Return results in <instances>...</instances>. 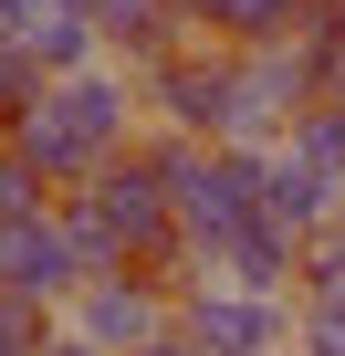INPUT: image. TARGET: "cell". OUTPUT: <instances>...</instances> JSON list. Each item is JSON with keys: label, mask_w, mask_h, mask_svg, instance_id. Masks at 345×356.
I'll use <instances>...</instances> for the list:
<instances>
[{"label": "cell", "mask_w": 345, "mask_h": 356, "mask_svg": "<svg viewBox=\"0 0 345 356\" xmlns=\"http://www.w3.org/2000/svg\"><path fill=\"white\" fill-rule=\"evenodd\" d=\"M84 11H94V22H105V11H115V0H84Z\"/></svg>", "instance_id": "obj_19"}, {"label": "cell", "mask_w": 345, "mask_h": 356, "mask_svg": "<svg viewBox=\"0 0 345 356\" xmlns=\"http://www.w3.org/2000/svg\"><path fill=\"white\" fill-rule=\"evenodd\" d=\"M136 356H199V335H189V325H157V335H146Z\"/></svg>", "instance_id": "obj_16"}, {"label": "cell", "mask_w": 345, "mask_h": 356, "mask_svg": "<svg viewBox=\"0 0 345 356\" xmlns=\"http://www.w3.org/2000/svg\"><path fill=\"white\" fill-rule=\"evenodd\" d=\"M283 147H303V157H314V168H335V178H345V105H303V115H293V136H283Z\"/></svg>", "instance_id": "obj_13"}, {"label": "cell", "mask_w": 345, "mask_h": 356, "mask_svg": "<svg viewBox=\"0 0 345 356\" xmlns=\"http://www.w3.org/2000/svg\"><path fill=\"white\" fill-rule=\"evenodd\" d=\"M136 136H146V95H136V74H126V63H94V74L42 84V95H32V115L11 126V147L53 178V189H84V178H94V168H115Z\"/></svg>", "instance_id": "obj_1"}, {"label": "cell", "mask_w": 345, "mask_h": 356, "mask_svg": "<svg viewBox=\"0 0 345 356\" xmlns=\"http://www.w3.org/2000/svg\"><path fill=\"white\" fill-rule=\"evenodd\" d=\"M11 42L32 53V74H42V84H63V74H94V63H105V32H94L84 0H22V32H11Z\"/></svg>", "instance_id": "obj_8"}, {"label": "cell", "mask_w": 345, "mask_h": 356, "mask_svg": "<svg viewBox=\"0 0 345 356\" xmlns=\"http://www.w3.org/2000/svg\"><path fill=\"white\" fill-rule=\"evenodd\" d=\"M136 95H146V126H157V136L230 147V115H241V53H220V42H178L167 63L136 74Z\"/></svg>", "instance_id": "obj_3"}, {"label": "cell", "mask_w": 345, "mask_h": 356, "mask_svg": "<svg viewBox=\"0 0 345 356\" xmlns=\"http://www.w3.org/2000/svg\"><path fill=\"white\" fill-rule=\"evenodd\" d=\"M42 356H105V346H84V335H74V325H63V335H53V346H42Z\"/></svg>", "instance_id": "obj_17"}, {"label": "cell", "mask_w": 345, "mask_h": 356, "mask_svg": "<svg viewBox=\"0 0 345 356\" xmlns=\"http://www.w3.org/2000/svg\"><path fill=\"white\" fill-rule=\"evenodd\" d=\"M11 32H22V0H0V42H11Z\"/></svg>", "instance_id": "obj_18"}, {"label": "cell", "mask_w": 345, "mask_h": 356, "mask_svg": "<svg viewBox=\"0 0 345 356\" xmlns=\"http://www.w3.org/2000/svg\"><path fill=\"white\" fill-rule=\"evenodd\" d=\"M63 335V314H42V304H22V293H0V356H42Z\"/></svg>", "instance_id": "obj_14"}, {"label": "cell", "mask_w": 345, "mask_h": 356, "mask_svg": "<svg viewBox=\"0 0 345 356\" xmlns=\"http://www.w3.org/2000/svg\"><path fill=\"white\" fill-rule=\"evenodd\" d=\"M84 346H105V356H136L157 325H178V293L167 283H146V273H105V283H84L74 293V314H63Z\"/></svg>", "instance_id": "obj_7"}, {"label": "cell", "mask_w": 345, "mask_h": 356, "mask_svg": "<svg viewBox=\"0 0 345 356\" xmlns=\"http://www.w3.org/2000/svg\"><path fill=\"white\" fill-rule=\"evenodd\" d=\"M293 304H335V314H345V220L303 241V293H293Z\"/></svg>", "instance_id": "obj_12"}, {"label": "cell", "mask_w": 345, "mask_h": 356, "mask_svg": "<svg viewBox=\"0 0 345 356\" xmlns=\"http://www.w3.org/2000/svg\"><path fill=\"white\" fill-rule=\"evenodd\" d=\"M293 356H345V314L335 304H303L293 314Z\"/></svg>", "instance_id": "obj_15"}, {"label": "cell", "mask_w": 345, "mask_h": 356, "mask_svg": "<svg viewBox=\"0 0 345 356\" xmlns=\"http://www.w3.org/2000/svg\"><path fill=\"white\" fill-rule=\"evenodd\" d=\"M94 32H105V63H126V74H146V63L178 53V42H199V32L178 22V0H115Z\"/></svg>", "instance_id": "obj_10"}, {"label": "cell", "mask_w": 345, "mask_h": 356, "mask_svg": "<svg viewBox=\"0 0 345 356\" xmlns=\"http://www.w3.org/2000/svg\"><path fill=\"white\" fill-rule=\"evenodd\" d=\"M53 200H63V189H53V178H42V168H32L11 136H0V220H42Z\"/></svg>", "instance_id": "obj_11"}, {"label": "cell", "mask_w": 345, "mask_h": 356, "mask_svg": "<svg viewBox=\"0 0 345 356\" xmlns=\"http://www.w3.org/2000/svg\"><path fill=\"white\" fill-rule=\"evenodd\" d=\"M84 283H94V273H84V252H74V231H63V200H53L42 220H0V293H22V304H42V314H74Z\"/></svg>", "instance_id": "obj_5"}, {"label": "cell", "mask_w": 345, "mask_h": 356, "mask_svg": "<svg viewBox=\"0 0 345 356\" xmlns=\"http://www.w3.org/2000/svg\"><path fill=\"white\" fill-rule=\"evenodd\" d=\"M345 220V178L335 168H314L303 147H262V231L272 241H314V231H335Z\"/></svg>", "instance_id": "obj_6"}, {"label": "cell", "mask_w": 345, "mask_h": 356, "mask_svg": "<svg viewBox=\"0 0 345 356\" xmlns=\"http://www.w3.org/2000/svg\"><path fill=\"white\" fill-rule=\"evenodd\" d=\"M303 11L314 0H178V22L199 42H220V53H272V42L303 32Z\"/></svg>", "instance_id": "obj_9"}, {"label": "cell", "mask_w": 345, "mask_h": 356, "mask_svg": "<svg viewBox=\"0 0 345 356\" xmlns=\"http://www.w3.org/2000/svg\"><path fill=\"white\" fill-rule=\"evenodd\" d=\"M293 314L283 293H241V283H189L178 325L199 335V356H293Z\"/></svg>", "instance_id": "obj_4"}, {"label": "cell", "mask_w": 345, "mask_h": 356, "mask_svg": "<svg viewBox=\"0 0 345 356\" xmlns=\"http://www.w3.org/2000/svg\"><path fill=\"white\" fill-rule=\"evenodd\" d=\"M146 147L167 168V200H178V231H189V262L199 273L262 231V147H199V136H157V126H146Z\"/></svg>", "instance_id": "obj_2"}]
</instances>
